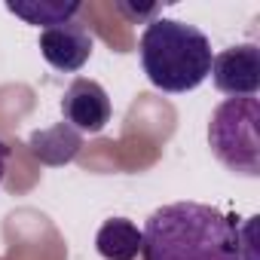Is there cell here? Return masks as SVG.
Wrapping results in <instances>:
<instances>
[{"label": "cell", "instance_id": "obj_1", "mask_svg": "<svg viewBox=\"0 0 260 260\" xmlns=\"http://www.w3.org/2000/svg\"><path fill=\"white\" fill-rule=\"evenodd\" d=\"M144 260H242L236 217L202 202L156 208L141 230Z\"/></svg>", "mask_w": 260, "mask_h": 260}, {"label": "cell", "instance_id": "obj_2", "mask_svg": "<svg viewBox=\"0 0 260 260\" xmlns=\"http://www.w3.org/2000/svg\"><path fill=\"white\" fill-rule=\"evenodd\" d=\"M141 68L159 92H193L211 74L208 37L178 19H153L141 34Z\"/></svg>", "mask_w": 260, "mask_h": 260}, {"label": "cell", "instance_id": "obj_3", "mask_svg": "<svg viewBox=\"0 0 260 260\" xmlns=\"http://www.w3.org/2000/svg\"><path fill=\"white\" fill-rule=\"evenodd\" d=\"M260 101L257 98H226L214 107L208 122L211 153L233 172L245 178L260 175Z\"/></svg>", "mask_w": 260, "mask_h": 260}, {"label": "cell", "instance_id": "obj_4", "mask_svg": "<svg viewBox=\"0 0 260 260\" xmlns=\"http://www.w3.org/2000/svg\"><path fill=\"white\" fill-rule=\"evenodd\" d=\"M211 80L230 98H254L260 89V49L254 43L223 49L211 58Z\"/></svg>", "mask_w": 260, "mask_h": 260}, {"label": "cell", "instance_id": "obj_5", "mask_svg": "<svg viewBox=\"0 0 260 260\" xmlns=\"http://www.w3.org/2000/svg\"><path fill=\"white\" fill-rule=\"evenodd\" d=\"M110 98L104 92L101 83L95 80H86V77H77L68 89H64V98H61V116L71 128L83 135H95L110 122Z\"/></svg>", "mask_w": 260, "mask_h": 260}, {"label": "cell", "instance_id": "obj_6", "mask_svg": "<svg viewBox=\"0 0 260 260\" xmlns=\"http://www.w3.org/2000/svg\"><path fill=\"white\" fill-rule=\"evenodd\" d=\"M92 46L95 40L80 22H68V25L40 31V55L61 74H77L89 61Z\"/></svg>", "mask_w": 260, "mask_h": 260}, {"label": "cell", "instance_id": "obj_7", "mask_svg": "<svg viewBox=\"0 0 260 260\" xmlns=\"http://www.w3.org/2000/svg\"><path fill=\"white\" fill-rule=\"evenodd\" d=\"M31 150L40 162L46 166H64L71 162L80 147H83V135L77 132V128H71L68 122H58L52 128H43V132H34L31 135Z\"/></svg>", "mask_w": 260, "mask_h": 260}, {"label": "cell", "instance_id": "obj_8", "mask_svg": "<svg viewBox=\"0 0 260 260\" xmlns=\"http://www.w3.org/2000/svg\"><path fill=\"white\" fill-rule=\"evenodd\" d=\"M95 248L104 260H135L141 254V230L125 217H110L95 233Z\"/></svg>", "mask_w": 260, "mask_h": 260}, {"label": "cell", "instance_id": "obj_9", "mask_svg": "<svg viewBox=\"0 0 260 260\" xmlns=\"http://www.w3.org/2000/svg\"><path fill=\"white\" fill-rule=\"evenodd\" d=\"M7 10L28 25H37V28L43 25V31H46V28L74 22V16L83 10V4L80 0H31V4H7Z\"/></svg>", "mask_w": 260, "mask_h": 260}, {"label": "cell", "instance_id": "obj_10", "mask_svg": "<svg viewBox=\"0 0 260 260\" xmlns=\"http://www.w3.org/2000/svg\"><path fill=\"white\" fill-rule=\"evenodd\" d=\"M7 159H10V147L0 141V181H4V175H7Z\"/></svg>", "mask_w": 260, "mask_h": 260}]
</instances>
